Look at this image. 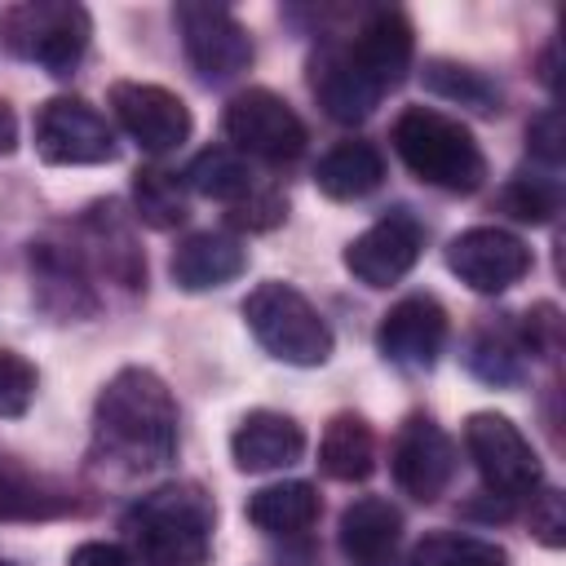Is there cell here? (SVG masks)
Wrapping results in <instances>:
<instances>
[{"label": "cell", "instance_id": "obj_25", "mask_svg": "<svg viewBox=\"0 0 566 566\" xmlns=\"http://www.w3.org/2000/svg\"><path fill=\"white\" fill-rule=\"evenodd\" d=\"M181 177H186V186H190L195 195L221 199V203H239V199H248V195L256 190L252 164H248L239 150H230V146H208V150H199Z\"/></svg>", "mask_w": 566, "mask_h": 566}, {"label": "cell", "instance_id": "obj_17", "mask_svg": "<svg viewBox=\"0 0 566 566\" xmlns=\"http://www.w3.org/2000/svg\"><path fill=\"white\" fill-rule=\"evenodd\" d=\"M345 49H349L354 62L376 80V88L389 93V88L402 84L407 66H411V22H407L398 9H376V13L358 27V35H349Z\"/></svg>", "mask_w": 566, "mask_h": 566}, {"label": "cell", "instance_id": "obj_18", "mask_svg": "<svg viewBox=\"0 0 566 566\" xmlns=\"http://www.w3.org/2000/svg\"><path fill=\"white\" fill-rule=\"evenodd\" d=\"M243 265H248V252H243L239 239H230L221 230H199V234H186L172 248L168 274L181 292H208V287H221V283L239 279Z\"/></svg>", "mask_w": 566, "mask_h": 566}, {"label": "cell", "instance_id": "obj_21", "mask_svg": "<svg viewBox=\"0 0 566 566\" xmlns=\"http://www.w3.org/2000/svg\"><path fill=\"white\" fill-rule=\"evenodd\" d=\"M380 181H385V155L371 142H340L314 168V186L340 203L371 195Z\"/></svg>", "mask_w": 566, "mask_h": 566}, {"label": "cell", "instance_id": "obj_15", "mask_svg": "<svg viewBox=\"0 0 566 566\" xmlns=\"http://www.w3.org/2000/svg\"><path fill=\"white\" fill-rule=\"evenodd\" d=\"M310 84H314L318 106H323L336 124H358V119H367V115L376 111V102L385 97V93L376 88V80L354 62V53H349L345 44H332V49H323V53L314 57Z\"/></svg>", "mask_w": 566, "mask_h": 566}, {"label": "cell", "instance_id": "obj_32", "mask_svg": "<svg viewBox=\"0 0 566 566\" xmlns=\"http://www.w3.org/2000/svg\"><path fill=\"white\" fill-rule=\"evenodd\" d=\"M35 385H40L35 367L22 354L0 349V420L22 416L31 407V398H35Z\"/></svg>", "mask_w": 566, "mask_h": 566}, {"label": "cell", "instance_id": "obj_28", "mask_svg": "<svg viewBox=\"0 0 566 566\" xmlns=\"http://www.w3.org/2000/svg\"><path fill=\"white\" fill-rule=\"evenodd\" d=\"M416 566H509V553L491 539H478V535H455V531H442V535H424L416 544Z\"/></svg>", "mask_w": 566, "mask_h": 566}, {"label": "cell", "instance_id": "obj_40", "mask_svg": "<svg viewBox=\"0 0 566 566\" xmlns=\"http://www.w3.org/2000/svg\"><path fill=\"white\" fill-rule=\"evenodd\" d=\"M0 566H13V562H9V557H0Z\"/></svg>", "mask_w": 566, "mask_h": 566}, {"label": "cell", "instance_id": "obj_1", "mask_svg": "<svg viewBox=\"0 0 566 566\" xmlns=\"http://www.w3.org/2000/svg\"><path fill=\"white\" fill-rule=\"evenodd\" d=\"M93 442L128 473L164 469L177 455V402L150 367L115 371L93 407Z\"/></svg>", "mask_w": 566, "mask_h": 566}, {"label": "cell", "instance_id": "obj_9", "mask_svg": "<svg viewBox=\"0 0 566 566\" xmlns=\"http://www.w3.org/2000/svg\"><path fill=\"white\" fill-rule=\"evenodd\" d=\"M35 150L44 164H111L115 133L84 97H49L35 111Z\"/></svg>", "mask_w": 566, "mask_h": 566}, {"label": "cell", "instance_id": "obj_19", "mask_svg": "<svg viewBox=\"0 0 566 566\" xmlns=\"http://www.w3.org/2000/svg\"><path fill=\"white\" fill-rule=\"evenodd\" d=\"M31 270H35V292H40V305L53 310L57 318H88L97 310V296H93V283L84 274V256L80 252H66L57 243H35L31 248Z\"/></svg>", "mask_w": 566, "mask_h": 566}, {"label": "cell", "instance_id": "obj_36", "mask_svg": "<svg viewBox=\"0 0 566 566\" xmlns=\"http://www.w3.org/2000/svg\"><path fill=\"white\" fill-rule=\"evenodd\" d=\"M66 566H137V562L119 544H111V539H88V544L71 548Z\"/></svg>", "mask_w": 566, "mask_h": 566}, {"label": "cell", "instance_id": "obj_29", "mask_svg": "<svg viewBox=\"0 0 566 566\" xmlns=\"http://www.w3.org/2000/svg\"><path fill=\"white\" fill-rule=\"evenodd\" d=\"M62 509H66V500H57L53 491H44L18 464L0 460V522L4 517H53Z\"/></svg>", "mask_w": 566, "mask_h": 566}, {"label": "cell", "instance_id": "obj_34", "mask_svg": "<svg viewBox=\"0 0 566 566\" xmlns=\"http://www.w3.org/2000/svg\"><path fill=\"white\" fill-rule=\"evenodd\" d=\"M531 531L548 544V548H562L566 544V509H562V495L557 491H539L531 495Z\"/></svg>", "mask_w": 566, "mask_h": 566}, {"label": "cell", "instance_id": "obj_3", "mask_svg": "<svg viewBox=\"0 0 566 566\" xmlns=\"http://www.w3.org/2000/svg\"><path fill=\"white\" fill-rule=\"evenodd\" d=\"M394 150L420 181L438 190L469 195L486 177V155L473 133L433 106H407L394 119Z\"/></svg>", "mask_w": 566, "mask_h": 566}, {"label": "cell", "instance_id": "obj_23", "mask_svg": "<svg viewBox=\"0 0 566 566\" xmlns=\"http://www.w3.org/2000/svg\"><path fill=\"white\" fill-rule=\"evenodd\" d=\"M84 239H88L97 265H102L119 287H142V283H146V256H142V248L133 243V234L119 226L115 203L93 208V212L84 217Z\"/></svg>", "mask_w": 566, "mask_h": 566}, {"label": "cell", "instance_id": "obj_10", "mask_svg": "<svg viewBox=\"0 0 566 566\" xmlns=\"http://www.w3.org/2000/svg\"><path fill=\"white\" fill-rule=\"evenodd\" d=\"M447 270L464 287L495 296L531 274V248L500 226H473L447 243Z\"/></svg>", "mask_w": 566, "mask_h": 566}, {"label": "cell", "instance_id": "obj_2", "mask_svg": "<svg viewBox=\"0 0 566 566\" xmlns=\"http://www.w3.org/2000/svg\"><path fill=\"white\" fill-rule=\"evenodd\" d=\"M217 509L195 482H168L124 513V531L146 566H203Z\"/></svg>", "mask_w": 566, "mask_h": 566}, {"label": "cell", "instance_id": "obj_31", "mask_svg": "<svg viewBox=\"0 0 566 566\" xmlns=\"http://www.w3.org/2000/svg\"><path fill=\"white\" fill-rule=\"evenodd\" d=\"M557 186L548 181V177H526V172H517L509 186H504V195H500V203H504V212L509 217H517V221H531V226H544L553 212H557Z\"/></svg>", "mask_w": 566, "mask_h": 566}, {"label": "cell", "instance_id": "obj_6", "mask_svg": "<svg viewBox=\"0 0 566 566\" xmlns=\"http://www.w3.org/2000/svg\"><path fill=\"white\" fill-rule=\"evenodd\" d=\"M464 447L486 491L500 500H522L539 486V455L526 433L500 411H473L464 420Z\"/></svg>", "mask_w": 566, "mask_h": 566}, {"label": "cell", "instance_id": "obj_13", "mask_svg": "<svg viewBox=\"0 0 566 566\" xmlns=\"http://www.w3.org/2000/svg\"><path fill=\"white\" fill-rule=\"evenodd\" d=\"M420 248L424 226L407 208H394L345 248V270L367 287H389L420 261Z\"/></svg>", "mask_w": 566, "mask_h": 566}, {"label": "cell", "instance_id": "obj_27", "mask_svg": "<svg viewBox=\"0 0 566 566\" xmlns=\"http://www.w3.org/2000/svg\"><path fill=\"white\" fill-rule=\"evenodd\" d=\"M424 88L447 97V102H460L478 115H495L500 111V88L482 75V71H469V66H455V62H429L424 66Z\"/></svg>", "mask_w": 566, "mask_h": 566}, {"label": "cell", "instance_id": "obj_11", "mask_svg": "<svg viewBox=\"0 0 566 566\" xmlns=\"http://www.w3.org/2000/svg\"><path fill=\"white\" fill-rule=\"evenodd\" d=\"M389 473L402 495L433 504L455 478V447L442 433V424H433L429 416H407L389 451Z\"/></svg>", "mask_w": 566, "mask_h": 566}, {"label": "cell", "instance_id": "obj_22", "mask_svg": "<svg viewBox=\"0 0 566 566\" xmlns=\"http://www.w3.org/2000/svg\"><path fill=\"white\" fill-rule=\"evenodd\" d=\"M318 464L336 482H363L376 469V438H371L367 420L354 411L332 416L323 429V442H318Z\"/></svg>", "mask_w": 566, "mask_h": 566}, {"label": "cell", "instance_id": "obj_14", "mask_svg": "<svg viewBox=\"0 0 566 566\" xmlns=\"http://www.w3.org/2000/svg\"><path fill=\"white\" fill-rule=\"evenodd\" d=\"M376 345L389 363L398 367H411V371H424L438 363L442 345H447V310L416 292V296H402L398 305H389V314L380 318L376 327Z\"/></svg>", "mask_w": 566, "mask_h": 566}, {"label": "cell", "instance_id": "obj_24", "mask_svg": "<svg viewBox=\"0 0 566 566\" xmlns=\"http://www.w3.org/2000/svg\"><path fill=\"white\" fill-rule=\"evenodd\" d=\"M318 491L310 482H274L248 500V522L265 535H301L318 522Z\"/></svg>", "mask_w": 566, "mask_h": 566}, {"label": "cell", "instance_id": "obj_16", "mask_svg": "<svg viewBox=\"0 0 566 566\" xmlns=\"http://www.w3.org/2000/svg\"><path fill=\"white\" fill-rule=\"evenodd\" d=\"M305 451V433L292 416L283 411H248L239 420V429L230 433V455L243 473H270V469H287L296 464Z\"/></svg>", "mask_w": 566, "mask_h": 566}, {"label": "cell", "instance_id": "obj_33", "mask_svg": "<svg viewBox=\"0 0 566 566\" xmlns=\"http://www.w3.org/2000/svg\"><path fill=\"white\" fill-rule=\"evenodd\" d=\"M283 212H287L283 195H279V190H261V186H256L248 199L230 203V221L243 226V230H270V226L283 221Z\"/></svg>", "mask_w": 566, "mask_h": 566}, {"label": "cell", "instance_id": "obj_20", "mask_svg": "<svg viewBox=\"0 0 566 566\" xmlns=\"http://www.w3.org/2000/svg\"><path fill=\"white\" fill-rule=\"evenodd\" d=\"M398 535H402V513L385 495H358L354 504H345L340 526H336L340 553L354 566H371V562L394 557Z\"/></svg>", "mask_w": 566, "mask_h": 566}, {"label": "cell", "instance_id": "obj_8", "mask_svg": "<svg viewBox=\"0 0 566 566\" xmlns=\"http://www.w3.org/2000/svg\"><path fill=\"white\" fill-rule=\"evenodd\" d=\"M221 128L226 137L234 142L239 155H256V159H296L305 150V124L301 115L270 88H248V93H234L226 102V115H221Z\"/></svg>", "mask_w": 566, "mask_h": 566}, {"label": "cell", "instance_id": "obj_35", "mask_svg": "<svg viewBox=\"0 0 566 566\" xmlns=\"http://www.w3.org/2000/svg\"><path fill=\"white\" fill-rule=\"evenodd\" d=\"M526 142H531V150H535L544 164H557V159H562V115H557V111L535 115L531 128H526Z\"/></svg>", "mask_w": 566, "mask_h": 566}, {"label": "cell", "instance_id": "obj_4", "mask_svg": "<svg viewBox=\"0 0 566 566\" xmlns=\"http://www.w3.org/2000/svg\"><path fill=\"white\" fill-rule=\"evenodd\" d=\"M243 318L265 354L292 367H318L332 354V327L292 283H256L243 301Z\"/></svg>", "mask_w": 566, "mask_h": 566}, {"label": "cell", "instance_id": "obj_38", "mask_svg": "<svg viewBox=\"0 0 566 566\" xmlns=\"http://www.w3.org/2000/svg\"><path fill=\"white\" fill-rule=\"evenodd\" d=\"M18 146V119L9 111V102H0V155H9Z\"/></svg>", "mask_w": 566, "mask_h": 566}, {"label": "cell", "instance_id": "obj_12", "mask_svg": "<svg viewBox=\"0 0 566 566\" xmlns=\"http://www.w3.org/2000/svg\"><path fill=\"white\" fill-rule=\"evenodd\" d=\"M111 111L119 128L150 155L177 150L190 137V106L159 84H142V80L111 84Z\"/></svg>", "mask_w": 566, "mask_h": 566}, {"label": "cell", "instance_id": "obj_37", "mask_svg": "<svg viewBox=\"0 0 566 566\" xmlns=\"http://www.w3.org/2000/svg\"><path fill=\"white\" fill-rule=\"evenodd\" d=\"M522 340L531 345V349H553L557 345V310L553 305H539L535 314H526V323H522Z\"/></svg>", "mask_w": 566, "mask_h": 566}, {"label": "cell", "instance_id": "obj_26", "mask_svg": "<svg viewBox=\"0 0 566 566\" xmlns=\"http://www.w3.org/2000/svg\"><path fill=\"white\" fill-rule=\"evenodd\" d=\"M133 203H137V217L155 230H172L186 221V190L172 172L164 168H137L133 177Z\"/></svg>", "mask_w": 566, "mask_h": 566}, {"label": "cell", "instance_id": "obj_7", "mask_svg": "<svg viewBox=\"0 0 566 566\" xmlns=\"http://www.w3.org/2000/svg\"><path fill=\"white\" fill-rule=\"evenodd\" d=\"M177 31H181V49L190 66L208 84H226L252 62V40L226 4H208V0L177 4Z\"/></svg>", "mask_w": 566, "mask_h": 566}, {"label": "cell", "instance_id": "obj_30", "mask_svg": "<svg viewBox=\"0 0 566 566\" xmlns=\"http://www.w3.org/2000/svg\"><path fill=\"white\" fill-rule=\"evenodd\" d=\"M469 367L486 380V385H513L522 376V345L504 332H482L469 349Z\"/></svg>", "mask_w": 566, "mask_h": 566}, {"label": "cell", "instance_id": "obj_39", "mask_svg": "<svg viewBox=\"0 0 566 566\" xmlns=\"http://www.w3.org/2000/svg\"><path fill=\"white\" fill-rule=\"evenodd\" d=\"M371 566H398V562H394V557H385V562H371Z\"/></svg>", "mask_w": 566, "mask_h": 566}, {"label": "cell", "instance_id": "obj_5", "mask_svg": "<svg viewBox=\"0 0 566 566\" xmlns=\"http://www.w3.org/2000/svg\"><path fill=\"white\" fill-rule=\"evenodd\" d=\"M4 35L18 57L35 62L49 75H71L88 49L93 22H88V9L71 0H31L9 13Z\"/></svg>", "mask_w": 566, "mask_h": 566}]
</instances>
